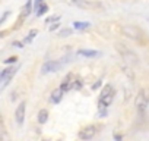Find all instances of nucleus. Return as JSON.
<instances>
[{
  "mask_svg": "<svg viewBox=\"0 0 149 141\" xmlns=\"http://www.w3.org/2000/svg\"><path fill=\"white\" fill-rule=\"evenodd\" d=\"M78 54L85 56V57H98V56H101V53L97 51V50H78Z\"/></svg>",
  "mask_w": 149,
  "mask_h": 141,
  "instance_id": "11",
  "label": "nucleus"
},
{
  "mask_svg": "<svg viewBox=\"0 0 149 141\" xmlns=\"http://www.w3.org/2000/svg\"><path fill=\"white\" fill-rule=\"evenodd\" d=\"M114 96H116V91H113L111 94H108L107 97H104V99H101V100H104V103H105L107 106H110V104H111V102L114 100Z\"/></svg>",
  "mask_w": 149,
  "mask_h": 141,
  "instance_id": "21",
  "label": "nucleus"
},
{
  "mask_svg": "<svg viewBox=\"0 0 149 141\" xmlns=\"http://www.w3.org/2000/svg\"><path fill=\"white\" fill-rule=\"evenodd\" d=\"M72 84H73V81H72V75L69 74V75H67V78H66V80H64V81L61 82L60 88H61V90H63L64 93H67V91L73 90V88H72Z\"/></svg>",
  "mask_w": 149,
  "mask_h": 141,
  "instance_id": "10",
  "label": "nucleus"
},
{
  "mask_svg": "<svg viewBox=\"0 0 149 141\" xmlns=\"http://www.w3.org/2000/svg\"><path fill=\"white\" fill-rule=\"evenodd\" d=\"M107 107H108V106L104 103V100L100 99V100H98V109H100V110H104V109H107Z\"/></svg>",
  "mask_w": 149,
  "mask_h": 141,
  "instance_id": "25",
  "label": "nucleus"
},
{
  "mask_svg": "<svg viewBox=\"0 0 149 141\" xmlns=\"http://www.w3.org/2000/svg\"><path fill=\"white\" fill-rule=\"evenodd\" d=\"M31 11H32V0H28L26 5L24 6V16H28L31 13Z\"/></svg>",
  "mask_w": 149,
  "mask_h": 141,
  "instance_id": "17",
  "label": "nucleus"
},
{
  "mask_svg": "<svg viewBox=\"0 0 149 141\" xmlns=\"http://www.w3.org/2000/svg\"><path fill=\"white\" fill-rule=\"evenodd\" d=\"M121 35H124L129 40H134V41H140V38L143 37V31L134 25H123L121 27Z\"/></svg>",
  "mask_w": 149,
  "mask_h": 141,
  "instance_id": "2",
  "label": "nucleus"
},
{
  "mask_svg": "<svg viewBox=\"0 0 149 141\" xmlns=\"http://www.w3.org/2000/svg\"><path fill=\"white\" fill-rule=\"evenodd\" d=\"M114 91V88H113V85L111 84H107L104 88H102V91H101V94H100V99H104V97H107L108 94H111Z\"/></svg>",
  "mask_w": 149,
  "mask_h": 141,
  "instance_id": "15",
  "label": "nucleus"
},
{
  "mask_svg": "<svg viewBox=\"0 0 149 141\" xmlns=\"http://www.w3.org/2000/svg\"><path fill=\"white\" fill-rule=\"evenodd\" d=\"M82 87H84V82H82L79 78H76V80L73 81V84H72V88H73V90H81Z\"/></svg>",
  "mask_w": 149,
  "mask_h": 141,
  "instance_id": "20",
  "label": "nucleus"
},
{
  "mask_svg": "<svg viewBox=\"0 0 149 141\" xmlns=\"http://www.w3.org/2000/svg\"><path fill=\"white\" fill-rule=\"evenodd\" d=\"M41 5H42V0H35V3H34V11L37 12V9H38Z\"/></svg>",
  "mask_w": 149,
  "mask_h": 141,
  "instance_id": "29",
  "label": "nucleus"
},
{
  "mask_svg": "<svg viewBox=\"0 0 149 141\" xmlns=\"http://www.w3.org/2000/svg\"><path fill=\"white\" fill-rule=\"evenodd\" d=\"M15 62H18V56H12V57H8V59H5V60H3V63H5V65L15 63Z\"/></svg>",
  "mask_w": 149,
  "mask_h": 141,
  "instance_id": "23",
  "label": "nucleus"
},
{
  "mask_svg": "<svg viewBox=\"0 0 149 141\" xmlns=\"http://www.w3.org/2000/svg\"><path fill=\"white\" fill-rule=\"evenodd\" d=\"M12 46L16 49H24V43H21V41H12Z\"/></svg>",
  "mask_w": 149,
  "mask_h": 141,
  "instance_id": "27",
  "label": "nucleus"
},
{
  "mask_svg": "<svg viewBox=\"0 0 149 141\" xmlns=\"http://www.w3.org/2000/svg\"><path fill=\"white\" fill-rule=\"evenodd\" d=\"M48 121V110L47 109H41L40 112H38V123H45Z\"/></svg>",
  "mask_w": 149,
  "mask_h": 141,
  "instance_id": "13",
  "label": "nucleus"
},
{
  "mask_svg": "<svg viewBox=\"0 0 149 141\" xmlns=\"http://www.w3.org/2000/svg\"><path fill=\"white\" fill-rule=\"evenodd\" d=\"M123 137L120 135V134H114V140H121Z\"/></svg>",
  "mask_w": 149,
  "mask_h": 141,
  "instance_id": "31",
  "label": "nucleus"
},
{
  "mask_svg": "<svg viewBox=\"0 0 149 141\" xmlns=\"http://www.w3.org/2000/svg\"><path fill=\"white\" fill-rule=\"evenodd\" d=\"M9 13H10L9 11H6V12L3 13V16H2V19H0V24H5V21L8 19V16H9Z\"/></svg>",
  "mask_w": 149,
  "mask_h": 141,
  "instance_id": "28",
  "label": "nucleus"
},
{
  "mask_svg": "<svg viewBox=\"0 0 149 141\" xmlns=\"http://www.w3.org/2000/svg\"><path fill=\"white\" fill-rule=\"evenodd\" d=\"M101 85H102V81H101V80H98V81H97L95 84H92V87H91V88H92V90L95 91V90H98V88H100Z\"/></svg>",
  "mask_w": 149,
  "mask_h": 141,
  "instance_id": "26",
  "label": "nucleus"
},
{
  "mask_svg": "<svg viewBox=\"0 0 149 141\" xmlns=\"http://www.w3.org/2000/svg\"><path fill=\"white\" fill-rule=\"evenodd\" d=\"M63 93H64V91H63L60 87H58V88H56V90L51 93V102H53V103H56V104H58V103H60V100H61V97H63Z\"/></svg>",
  "mask_w": 149,
  "mask_h": 141,
  "instance_id": "9",
  "label": "nucleus"
},
{
  "mask_svg": "<svg viewBox=\"0 0 149 141\" xmlns=\"http://www.w3.org/2000/svg\"><path fill=\"white\" fill-rule=\"evenodd\" d=\"M100 118H104V116H107V110L104 109V110H100V115H98Z\"/></svg>",
  "mask_w": 149,
  "mask_h": 141,
  "instance_id": "30",
  "label": "nucleus"
},
{
  "mask_svg": "<svg viewBox=\"0 0 149 141\" xmlns=\"http://www.w3.org/2000/svg\"><path fill=\"white\" fill-rule=\"evenodd\" d=\"M58 28H60V24H58V21H56V22H53V25H50L48 31H50V32H54V31L58 30Z\"/></svg>",
  "mask_w": 149,
  "mask_h": 141,
  "instance_id": "24",
  "label": "nucleus"
},
{
  "mask_svg": "<svg viewBox=\"0 0 149 141\" xmlns=\"http://www.w3.org/2000/svg\"><path fill=\"white\" fill-rule=\"evenodd\" d=\"M95 134H97V126L95 125H88V126H85V128L81 129V132L78 134V137L81 140H92L95 137Z\"/></svg>",
  "mask_w": 149,
  "mask_h": 141,
  "instance_id": "6",
  "label": "nucleus"
},
{
  "mask_svg": "<svg viewBox=\"0 0 149 141\" xmlns=\"http://www.w3.org/2000/svg\"><path fill=\"white\" fill-rule=\"evenodd\" d=\"M45 12H48V5H44V3H42V5L37 9V16H42Z\"/></svg>",
  "mask_w": 149,
  "mask_h": 141,
  "instance_id": "18",
  "label": "nucleus"
},
{
  "mask_svg": "<svg viewBox=\"0 0 149 141\" xmlns=\"http://www.w3.org/2000/svg\"><path fill=\"white\" fill-rule=\"evenodd\" d=\"M60 15H53V16H48L47 19H45V24H53V22H56V21H60Z\"/></svg>",
  "mask_w": 149,
  "mask_h": 141,
  "instance_id": "22",
  "label": "nucleus"
},
{
  "mask_svg": "<svg viewBox=\"0 0 149 141\" xmlns=\"http://www.w3.org/2000/svg\"><path fill=\"white\" fill-rule=\"evenodd\" d=\"M72 34H73V31H72L70 28H64V30H60V31L57 32V35H58V37H61V38H66V37L72 35Z\"/></svg>",
  "mask_w": 149,
  "mask_h": 141,
  "instance_id": "16",
  "label": "nucleus"
},
{
  "mask_svg": "<svg viewBox=\"0 0 149 141\" xmlns=\"http://www.w3.org/2000/svg\"><path fill=\"white\" fill-rule=\"evenodd\" d=\"M16 68H8V69H3L2 70V74H0V81H2V87H0V88H5L8 84H9V81L13 78V75L16 74Z\"/></svg>",
  "mask_w": 149,
  "mask_h": 141,
  "instance_id": "5",
  "label": "nucleus"
},
{
  "mask_svg": "<svg viewBox=\"0 0 149 141\" xmlns=\"http://www.w3.org/2000/svg\"><path fill=\"white\" fill-rule=\"evenodd\" d=\"M37 34H38V30H31V31H29V34H28V37L24 40V43H31Z\"/></svg>",
  "mask_w": 149,
  "mask_h": 141,
  "instance_id": "19",
  "label": "nucleus"
},
{
  "mask_svg": "<svg viewBox=\"0 0 149 141\" xmlns=\"http://www.w3.org/2000/svg\"><path fill=\"white\" fill-rule=\"evenodd\" d=\"M70 3L73 6H76L79 9H85V11H97L101 12L104 11V5L101 2H94V0H70Z\"/></svg>",
  "mask_w": 149,
  "mask_h": 141,
  "instance_id": "1",
  "label": "nucleus"
},
{
  "mask_svg": "<svg viewBox=\"0 0 149 141\" xmlns=\"http://www.w3.org/2000/svg\"><path fill=\"white\" fill-rule=\"evenodd\" d=\"M89 27H91V24H89L88 21H84V22L74 21V22H73V28H74V30H79V31H84V30H86V28H89Z\"/></svg>",
  "mask_w": 149,
  "mask_h": 141,
  "instance_id": "12",
  "label": "nucleus"
},
{
  "mask_svg": "<svg viewBox=\"0 0 149 141\" xmlns=\"http://www.w3.org/2000/svg\"><path fill=\"white\" fill-rule=\"evenodd\" d=\"M120 68H121V70H123V74H124V75H126V77H127L130 81H133V80H134V74H133V70H132L129 66H126V65H121Z\"/></svg>",
  "mask_w": 149,
  "mask_h": 141,
  "instance_id": "14",
  "label": "nucleus"
},
{
  "mask_svg": "<svg viewBox=\"0 0 149 141\" xmlns=\"http://www.w3.org/2000/svg\"><path fill=\"white\" fill-rule=\"evenodd\" d=\"M61 66L60 62H54V60H48L45 62L42 66H41V72L42 74H50V72H56V70H58V68Z\"/></svg>",
  "mask_w": 149,
  "mask_h": 141,
  "instance_id": "7",
  "label": "nucleus"
},
{
  "mask_svg": "<svg viewBox=\"0 0 149 141\" xmlns=\"http://www.w3.org/2000/svg\"><path fill=\"white\" fill-rule=\"evenodd\" d=\"M116 50L120 53V56L124 59V60H127L129 63H139V57H137V54L134 53V51H132V50H129V47H126L124 44H121V43H116Z\"/></svg>",
  "mask_w": 149,
  "mask_h": 141,
  "instance_id": "3",
  "label": "nucleus"
},
{
  "mask_svg": "<svg viewBox=\"0 0 149 141\" xmlns=\"http://www.w3.org/2000/svg\"><path fill=\"white\" fill-rule=\"evenodd\" d=\"M148 104H149V90H148V88H143V90H140L139 94L136 96V99H134V106H136L140 112H143Z\"/></svg>",
  "mask_w": 149,
  "mask_h": 141,
  "instance_id": "4",
  "label": "nucleus"
},
{
  "mask_svg": "<svg viewBox=\"0 0 149 141\" xmlns=\"http://www.w3.org/2000/svg\"><path fill=\"white\" fill-rule=\"evenodd\" d=\"M25 110H26V104H25V102H22V103L16 107V112H15V119H16V123H18V125H22V123H24Z\"/></svg>",
  "mask_w": 149,
  "mask_h": 141,
  "instance_id": "8",
  "label": "nucleus"
}]
</instances>
